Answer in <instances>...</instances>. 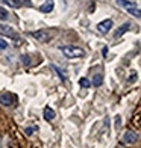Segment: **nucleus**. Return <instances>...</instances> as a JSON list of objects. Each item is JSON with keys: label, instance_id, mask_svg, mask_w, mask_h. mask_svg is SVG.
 Here are the masks:
<instances>
[{"label": "nucleus", "instance_id": "obj_18", "mask_svg": "<svg viewBox=\"0 0 141 148\" xmlns=\"http://www.w3.org/2000/svg\"><path fill=\"white\" fill-rule=\"evenodd\" d=\"M21 62L26 64V65H29V59H28V56H24V55H23V56H21Z\"/></svg>", "mask_w": 141, "mask_h": 148}, {"label": "nucleus", "instance_id": "obj_13", "mask_svg": "<svg viewBox=\"0 0 141 148\" xmlns=\"http://www.w3.org/2000/svg\"><path fill=\"white\" fill-rule=\"evenodd\" d=\"M79 85L82 86V88H90V86H91V82H90V80L86 79V77H80V79H79Z\"/></svg>", "mask_w": 141, "mask_h": 148}, {"label": "nucleus", "instance_id": "obj_1", "mask_svg": "<svg viewBox=\"0 0 141 148\" xmlns=\"http://www.w3.org/2000/svg\"><path fill=\"white\" fill-rule=\"evenodd\" d=\"M61 51L68 59H79V58L85 56V50L79 49V47H75V45H64V47H61Z\"/></svg>", "mask_w": 141, "mask_h": 148}, {"label": "nucleus", "instance_id": "obj_4", "mask_svg": "<svg viewBox=\"0 0 141 148\" xmlns=\"http://www.w3.org/2000/svg\"><path fill=\"white\" fill-rule=\"evenodd\" d=\"M32 36L37 39V41H41V42H46L49 41V39L52 38L50 32L49 30H37V32H32Z\"/></svg>", "mask_w": 141, "mask_h": 148}, {"label": "nucleus", "instance_id": "obj_8", "mask_svg": "<svg viewBox=\"0 0 141 148\" xmlns=\"http://www.w3.org/2000/svg\"><path fill=\"white\" fill-rule=\"evenodd\" d=\"M0 33H3L6 36H11V38H17V32L8 24H0Z\"/></svg>", "mask_w": 141, "mask_h": 148}, {"label": "nucleus", "instance_id": "obj_9", "mask_svg": "<svg viewBox=\"0 0 141 148\" xmlns=\"http://www.w3.org/2000/svg\"><path fill=\"white\" fill-rule=\"evenodd\" d=\"M43 115H44V119L46 121H52V119H55L56 113H55V110H53L52 107H46L44 112H43Z\"/></svg>", "mask_w": 141, "mask_h": 148}, {"label": "nucleus", "instance_id": "obj_10", "mask_svg": "<svg viewBox=\"0 0 141 148\" xmlns=\"http://www.w3.org/2000/svg\"><path fill=\"white\" fill-rule=\"evenodd\" d=\"M127 29H131V24H129V23H124L122 27H118V29H117V32H115V35H114V36H115V38H120Z\"/></svg>", "mask_w": 141, "mask_h": 148}, {"label": "nucleus", "instance_id": "obj_7", "mask_svg": "<svg viewBox=\"0 0 141 148\" xmlns=\"http://www.w3.org/2000/svg\"><path fill=\"white\" fill-rule=\"evenodd\" d=\"M53 8H55V2H53V0H46L38 9H39V12H43V14H49V12L53 11Z\"/></svg>", "mask_w": 141, "mask_h": 148}, {"label": "nucleus", "instance_id": "obj_17", "mask_svg": "<svg viewBox=\"0 0 141 148\" xmlns=\"http://www.w3.org/2000/svg\"><path fill=\"white\" fill-rule=\"evenodd\" d=\"M8 49V42L5 39H0V50H6Z\"/></svg>", "mask_w": 141, "mask_h": 148}, {"label": "nucleus", "instance_id": "obj_3", "mask_svg": "<svg viewBox=\"0 0 141 148\" xmlns=\"http://www.w3.org/2000/svg\"><path fill=\"white\" fill-rule=\"evenodd\" d=\"M112 26H114V21H112L111 18H106V20H103V21H100L97 24V30L100 33H108L112 29Z\"/></svg>", "mask_w": 141, "mask_h": 148}, {"label": "nucleus", "instance_id": "obj_6", "mask_svg": "<svg viewBox=\"0 0 141 148\" xmlns=\"http://www.w3.org/2000/svg\"><path fill=\"white\" fill-rule=\"evenodd\" d=\"M123 140L126 144H135L137 140H138V134L133 132V130H127L124 133V136H123Z\"/></svg>", "mask_w": 141, "mask_h": 148}, {"label": "nucleus", "instance_id": "obj_14", "mask_svg": "<svg viewBox=\"0 0 141 148\" xmlns=\"http://www.w3.org/2000/svg\"><path fill=\"white\" fill-rule=\"evenodd\" d=\"M52 68H53V70L56 71V74H58L59 77H61V80H65V79H67V76H65V73H64V71H62L61 68H58L56 65H52Z\"/></svg>", "mask_w": 141, "mask_h": 148}, {"label": "nucleus", "instance_id": "obj_11", "mask_svg": "<svg viewBox=\"0 0 141 148\" xmlns=\"http://www.w3.org/2000/svg\"><path fill=\"white\" fill-rule=\"evenodd\" d=\"M3 2L8 6H12V8H20V6L23 5L21 0H3Z\"/></svg>", "mask_w": 141, "mask_h": 148}, {"label": "nucleus", "instance_id": "obj_2", "mask_svg": "<svg viewBox=\"0 0 141 148\" xmlns=\"http://www.w3.org/2000/svg\"><path fill=\"white\" fill-rule=\"evenodd\" d=\"M115 3L120 6L122 9H124L127 14L133 15L135 18H140L141 17V12H140V8L137 5H133L132 2H129V0H115Z\"/></svg>", "mask_w": 141, "mask_h": 148}, {"label": "nucleus", "instance_id": "obj_16", "mask_svg": "<svg viewBox=\"0 0 141 148\" xmlns=\"http://www.w3.org/2000/svg\"><path fill=\"white\" fill-rule=\"evenodd\" d=\"M35 130H38L37 127H26V129H24V133L28 134V136H30V134L35 133Z\"/></svg>", "mask_w": 141, "mask_h": 148}, {"label": "nucleus", "instance_id": "obj_12", "mask_svg": "<svg viewBox=\"0 0 141 148\" xmlns=\"http://www.w3.org/2000/svg\"><path fill=\"white\" fill-rule=\"evenodd\" d=\"M102 82H103V76H102V74H96V76H94V79H93V83H91V85L100 86V85H102Z\"/></svg>", "mask_w": 141, "mask_h": 148}, {"label": "nucleus", "instance_id": "obj_15", "mask_svg": "<svg viewBox=\"0 0 141 148\" xmlns=\"http://www.w3.org/2000/svg\"><path fill=\"white\" fill-rule=\"evenodd\" d=\"M8 17H9L8 11H6L5 8H2V6H0V20H8Z\"/></svg>", "mask_w": 141, "mask_h": 148}, {"label": "nucleus", "instance_id": "obj_5", "mask_svg": "<svg viewBox=\"0 0 141 148\" xmlns=\"http://www.w3.org/2000/svg\"><path fill=\"white\" fill-rule=\"evenodd\" d=\"M15 101H17L15 95H12L9 92H5L0 95V104H3V106H12Z\"/></svg>", "mask_w": 141, "mask_h": 148}, {"label": "nucleus", "instance_id": "obj_20", "mask_svg": "<svg viewBox=\"0 0 141 148\" xmlns=\"http://www.w3.org/2000/svg\"><path fill=\"white\" fill-rule=\"evenodd\" d=\"M117 118V129H118V127H120V116H115Z\"/></svg>", "mask_w": 141, "mask_h": 148}, {"label": "nucleus", "instance_id": "obj_19", "mask_svg": "<svg viewBox=\"0 0 141 148\" xmlns=\"http://www.w3.org/2000/svg\"><path fill=\"white\" fill-rule=\"evenodd\" d=\"M135 79H137V76H135V74H133L132 77H129V80H127V82H129V83H132V82H133V80H135Z\"/></svg>", "mask_w": 141, "mask_h": 148}]
</instances>
